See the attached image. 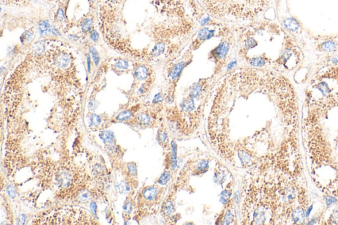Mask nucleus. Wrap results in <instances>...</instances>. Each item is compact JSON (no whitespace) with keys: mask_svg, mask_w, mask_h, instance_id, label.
Instances as JSON below:
<instances>
[{"mask_svg":"<svg viewBox=\"0 0 338 225\" xmlns=\"http://www.w3.org/2000/svg\"><path fill=\"white\" fill-rule=\"evenodd\" d=\"M232 42L229 38H223L221 42L211 50L209 54V59L213 60L217 67L221 68L226 64Z\"/></svg>","mask_w":338,"mask_h":225,"instance_id":"nucleus-1","label":"nucleus"},{"mask_svg":"<svg viewBox=\"0 0 338 225\" xmlns=\"http://www.w3.org/2000/svg\"><path fill=\"white\" fill-rule=\"evenodd\" d=\"M216 28V26L212 25L209 26H203V28H201L199 30L196 38L195 39L193 42H192L193 48H194L193 50H196L197 48L199 47L200 45L202 44V43L208 40H210L213 37L217 36V34L219 33H217Z\"/></svg>","mask_w":338,"mask_h":225,"instance_id":"nucleus-2","label":"nucleus"},{"mask_svg":"<svg viewBox=\"0 0 338 225\" xmlns=\"http://www.w3.org/2000/svg\"><path fill=\"white\" fill-rule=\"evenodd\" d=\"M192 61H189L188 58L186 60H180L177 63H174L172 65L170 70H169L168 76L170 77L171 81L172 82H176L178 79L180 77L182 73V71L186 66L190 63Z\"/></svg>","mask_w":338,"mask_h":225,"instance_id":"nucleus-3","label":"nucleus"},{"mask_svg":"<svg viewBox=\"0 0 338 225\" xmlns=\"http://www.w3.org/2000/svg\"><path fill=\"white\" fill-rule=\"evenodd\" d=\"M71 61L70 55L64 52H58L53 58V63L60 69H66L70 65Z\"/></svg>","mask_w":338,"mask_h":225,"instance_id":"nucleus-4","label":"nucleus"},{"mask_svg":"<svg viewBox=\"0 0 338 225\" xmlns=\"http://www.w3.org/2000/svg\"><path fill=\"white\" fill-rule=\"evenodd\" d=\"M135 79L139 81L147 80L150 78L151 69L145 64H139L135 66L133 70Z\"/></svg>","mask_w":338,"mask_h":225,"instance_id":"nucleus-5","label":"nucleus"},{"mask_svg":"<svg viewBox=\"0 0 338 225\" xmlns=\"http://www.w3.org/2000/svg\"><path fill=\"white\" fill-rule=\"evenodd\" d=\"M159 190L155 186L147 187L142 191V197L147 203H153L159 197Z\"/></svg>","mask_w":338,"mask_h":225,"instance_id":"nucleus-6","label":"nucleus"},{"mask_svg":"<svg viewBox=\"0 0 338 225\" xmlns=\"http://www.w3.org/2000/svg\"><path fill=\"white\" fill-rule=\"evenodd\" d=\"M206 81H199V82L193 84L191 87L190 91H189L188 96L190 98L198 100L203 94V92L206 89Z\"/></svg>","mask_w":338,"mask_h":225,"instance_id":"nucleus-7","label":"nucleus"},{"mask_svg":"<svg viewBox=\"0 0 338 225\" xmlns=\"http://www.w3.org/2000/svg\"><path fill=\"white\" fill-rule=\"evenodd\" d=\"M247 61L248 64L250 65L252 67L260 68L266 65L269 61V59H267L264 56H258L249 58V59H247Z\"/></svg>","mask_w":338,"mask_h":225,"instance_id":"nucleus-8","label":"nucleus"},{"mask_svg":"<svg viewBox=\"0 0 338 225\" xmlns=\"http://www.w3.org/2000/svg\"><path fill=\"white\" fill-rule=\"evenodd\" d=\"M166 45L164 42L163 41H159L157 42V44H155L154 47L151 50L150 52L149 56L151 58H157L163 54L166 51Z\"/></svg>","mask_w":338,"mask_h":225,"instance_id":"nucleus-9","label":"nucleus"},{"mask_svg":"<svg viewBox=\"0 0 338 225\" xmlns=\"http://www.w3.org/2000/svg\"><path fill=\"white\" fill-rule=\"evenodd\" d=\"M52 27L51 26L50 22L48 20H44L39 23L38 30L39 34L42 36H47L52 33Z\"/></svg>","mask_w":338,"mask_h":225,"instance_id":"nucleus-10","label":"nucleus"},{"mask_svg":"<svg viewBox=\"0 0 338 225\" xmlns=\"http://www.w3.org/2000/svg\"><path fill=\"white\" fill-rule=\"evenodd\" d=\"M137 120L139 124L143 126H149L153 122V117L147 112H143L137 116Z\"/></svg>","mask_w":338,"mask_h":225,"instance_id":"nucleus-11","label":"nucleus"},{"mask_svg":"<svg viewBox=\"0 0 338 225\" xmlns=\"http://www.w3.org/2000/svg\"><path fill=\"white\" fill-rule=\"evenodd\" d=\"M161 211L164 216H170L175 212V206L172 200L167 199L163 203L161 207Z\"/></svg>","mask_w":338,"mask_h":225,"instance_id":"nucleus-12","label":"nucleus"},{"mask_svg":"<svg viewBox=\"0 0 338 225\" xmlns=\"http://www.w3.org/2000/svg\"><path fill=\"white\" fill-rule=\"evenodd\" d=\"M129 66H130V64H129L128 60L123 58L116 59L114 64H113V67L117 71H126L129 68Z\"/></svg>","mask_w":338,"mask_h":225,"instance_id":"nucleus-13","label":"nucleus"},{"mask_svg":"<svg viewBox=\"0 0 338 225\" xmlns=\"http://www.w3.org/2000/svg\"><path fill=\"white\" fill-rule=\"evenodd\" d=\"M283 24L285 27L291 32L297 31L300 27L299 23H297V21L293 18L286 19L284 21Z\"/></svg>","mask_w":338,"mask_h":225,"instance_id":"nucleus-14","label":"nucleus"},{"mask_svg":"<svg viewBox=\"0 0 338 225\" xmlns=\"http://www.w3.org/2000/svg\"><path fill=\"white\" fill-rule=\"evenodd\" d=\"M172 152L170 154V166L171 169L174 170L177 166V145L174 141L171 143Z\"/></svg>","mask_w":338,"mask_h":225,"instance_id":"nucleus-15","label":"nucleus"},{"mask_svg":"<svg viewBox=\"0 0 338 225\" xmlns=\"http://www.w3.org/2000/svg\"><path fill=\"white\" fill-rule=\"evenodd\" d=\"M93 19L92 17H87L84 19L81 23V31L84 33L90 32L93 29Z\"/></svg>","mask_w":338,"mask_h":225,"instance_id":"nucleus-16","label":"nucleus"},{"mask_svg":"<svg viewBox=\"0 0 338 225\" xmlns=\"http://www.w3.org/2000/svg\"><path fill=\"white\" fill-rule=\"evenodd\" d=\"M133 116V112L131 110H126L120 112L117 116L116 117V120L118 121V122H126V121H128L130 119H132Z\"/></svg>","mask_w":338,"mask_h":225,"instance_id":"nucleus-17","label":"nucleus"},{"mask_svg":"<svg viewBox=\"0 0 338 225\" xmlns=\"http://www.w3.org/2000/svg\"><path fill=\"white\" fill-rule=\"evenodd\" d=\"M158 141L163 147H166L168 143V133L164 129H161L158 132Z\"/></svg>","mask_w":338,"mask_h":225,"instance_id":"nucleus-18","label":"nucleus"},{"mask_svg":"<svg viewBox=\"0 0 338 225\" xmlns=\"http://www.w3.org/2000/svg\"><path fill=\"white\" fill-rule=\"evenodd\" d=\"M89 50L91 57L93 59V62H94L95 65L98 66L99 64L100 61H101V56H100L99 52L97 51L96 48L93 46H89Z\"/></svg>","mask_w":338,"mask_h":225,"instance_id":"nucleus-19","label":"nucleus"},{"mask_svg":"<svg viewBox=\"0 0 338 225\" xmlns=\"http://www.w3.org/2000/svg\"><path fill=\"white\" fill-rule=\"evenodd\" d=\"M117 190L121 194H127L130 191V186L125 181H120L116 186Z\"/></svg>","mask_w":338,"mask_h":225,"instance_id":"nucleus-20","label":"nucleus"},{"mask_svg":"<svg viewBox=\"0 0 338 225\" xmlns=\"http://www.w3.org/2000/svg\"><path fill=\"white\" fill-rule=\"evenodd\" d=\"M99 135L101 139H103L104 143H108V144L112 143L113 141L114 140V133L110 131H103Z\"/></svg>","mask_w":338,"mask_h":225,"instance_id":"nucleus-21","label":"nucleus"},{"mask_svg":"<svg viewBox=\"0 0 338 225\" xmlns=\"http://www.w3.org/2000/svg\"><path fill=\"white\" fill-rule=\"evenodd\" d=\"M293 219L295 222H301L304 217V211L301 208H297L293 212Z\"/></svg>","mask_w":338,"mask_h":225,"instance_id":"nucleus-22","label":"nucleus"},{"mask_svg":"<svg viewBox=\"0 0 338 225\" xmlns=\"http://www.w3.org/2000/svg\"><path fill=\"white\" fill-rule=\"evenodd\" d=\"M34 36V31L32 29H28L24 31L20 37V40L22 44H26L31 40Z\"/></svg>","mask_w":338,"mask_h":225,"instance_id":"nucleus-23","label":"nucleus"},{"mask_svg":"<svg viewBox=\"0 0 338 225\" xmlns=\"http://www.w3.org/2000/svg\"><path fill=\"white\" fill-rule=\"evenodd\" d=\"M102 122V118L99 115L92 114L89 118V125L91 127H97Z\"/></svg>","mask_w":338,"mask_h":225,"instance_id":"nucleus-24","label":"nucleus"},{"mask_svg":"<svg viewBox=\"0 0 338 225\" xmlns=\"http://www.w3.org/2000/svg\"><path fill=\"white\" fill-rule=\"evenodd\" d=\"M170 179V173L169 171H164L158 180V183L161 186H166Z\"/></svg>","mask_w":338,"mask_h":225,"instance_id":"nucleus-25","label":"nucleus"},{"mask_svg":"<svg viewBox=\"0 0 338 225\" xmlns=\"http://www.w3.org/2000/svg\"><path fill=\"white\" fill-rule=\"evenodd\" d=\"M91 193L87 190H83L79 193V200L81 202H87L91 199Z\"/></svg>","mask_w":338,"mask_h":225,"instance_id":"nucleus-26","label":"nucleus"},{"mask_svg":"<svg viewBox=\"0 0 338 225\" xmlns=\"http://www.w3.org/2000/svg\"><path fill=\"white\" fill-rule=\"evenodd\" d=\"M234 215H233V213L231 212V211H227L225 213V215H224V217H223V222H222L221 224H230L232 223V222H233V220H234Z\"/></svg>","mask_w":338,"mask_h":225,"instance_id":"nucleus-27","label":"nucleus"},{"mask_svg":"<svg viewBox=\"0 0 338 225\" xmlns=\"http://www.w3.org/2000/svg\"><path fill=\"white\" fill-rule=\"evenodd\" d=\"M322 48L323 49V50H325V51L330 52L335 50L336 45L333 41H327L322 44Z\"/></svg>","mask_w":338,"mask_h":225,"instance_id":"nucleus-28","label":"nucleus"},{"mask_svg":"<svg viewBox=\"0 0 338 225\" xmlns=\"http://www.w3.org/2000/svg\"><path fill=\"white\" fill-rule=\"evenodd\" d=\"M231 193L228 190H224L222 191L221 195H220V201H221L223 205H226V203L228 202V200L231 197Z\"/></svg>","mask_w":338,"mask_h":225,"instance_id":"nucleus-29","label":"nucleus"},{"mask_svg":"<svg viewBox=\"0 0 338 225\" xmlns=\"http://www.w3.org/2000/svg\"><path fill=\"white\" fill-rule=\"evenodd\" d=\"M132 209H133L132 203L130 201L126 200V201L125 202V203H124V207H123L124 213L126 214V215H129V214H130L131 213H132Z\"/></svg>","mask_w":338,"mask_h":225,"instance_id":"nucleus-30","label":"nucleus"},{"mask_svg":"<svg viewBox=\"0 0 338 225\" xmlns=\"http://www.w3.org/2000/svg\"><path fill=\"white\" fill-rule=\"evenodd\" d=\"M89 36H90L91 40L93 42L97 43V42L99 40V32H97V30L94 29V28H93V29L91 30V31H90V32H89Z\"/></svg>","mask_w":338,"mask_h":225,"instance_id":"nucleus-31","label":"nucleus"},{"mask_svg":"<svg viewBox=\"0 0 338 225\" xmlns=\"http://www.w3.org/2000/svg\"><path fill=\"white\" fill-rule=\"evenodd\" d=\"M209 162L207 160H201V162H199V164H197V170L199 172H203V170H208V167H209Z\"/></svg>","mask_w":338,"mask_h":225,"instance_id":"nucleus-32","label":"nucleus"},{"mask_svg":"<svg viewBox=\"0 0 338 225\" xmlns=\"http://www.w3.org/2000/svg\"><path fill=\"white\" fill-rule=\"evenodd\" d=\"M55 18H56L57 21L59 22L64 21V20H65V14H64V10L62 9V8H59V9L57 10L56 15H55Z\"/></svg>","mask_w":338,"mask_h":225,"instance_id":"nucleus-33","label":"nucleus"},{"mask_svg":"<svg viewBox=\"0 0 338 225\" xmlns=\"http://www.w3.org/2000/svg\"><path fill=\"white\" fill-rule=\"evenodd\" d=\"M163 94H162V92H158L157 94H155V96H154V98H153V104H157L159 103H161L163 102Z\"/></svg>","mask_w":338,"mask_h":225,"instance_id":"nucleus-34","label":"nucleus"},{"mask_svg":"<svg viewBox=\"0 0 338 225\" xmlns=\"http://www.w3.org/2000/svg\"><path fill=\"white\" fill-rule=\"evenodd\" d=\"M128 168L130 171L131 174L133 176H137V168L134 163H130L128 166Z\"/></svg>","mask_w":338,"mask_h":225,"instance_id":"nucleus-35","label":"nucleus"},{"mask_svg":"<svg viewBox=\"0 0 338 225\" xmlns=\"http://www.w3.org/2000/svg\"><path fill=\"white\" fill-rule=\"evenodd\" d=\"M237 59H235V60H231L230 62L228 63L227 65H226V70H227V71L232 70L233 69H234L236 66H237Z\"/></svg>","mask_w":338,"mask_h":225,"instance_id":"nucleus-36","label":"nucleus"},{"mask_svg":"<svg viewBox=\"0 0 338 225\" xmlns=\"http://www.w3.org/2000/svg\"><path fill=\"white\" fill-rule=\"evenodd\" d=\"M7 193L11 198L15 197V190L12 186H8L7 187Z\"/></svg>","mask_w":338,"mask_h":225,"instance_id":"nucleus-37","label":"nucleus"},{"mask_svg":"<svg viewBox=\"0 0 338 225\" xmlns=\"http://www.w3.org/2000/svg\"><path fill=\"white\" fill-rule=\"evenodd\" d=\"M332 217L333 222H335V223H338V207H337V208L333 211Z\"/></svg>","mask_w":338,"mask_h":225,"instance_id":"nucleus-38","label":"nucleus"},{"mask_svg":"<svg viewBox=\"0 0 338 225\" xmlns=\"http://www.w3.org/2000/svg\"><path fill=\"white\" fill-rule=\"evenodd\" d=\"M87 71L88 72H90L91 67V59L90 54H87Z\"/></svg>","mask_w":338,"mask_h":225,"instance_id":"nucleus-39","label":"nucleus"},{"mask_svg":"<svg viewBox=\"0 0 338 225\" xmlns=\"http://www.w3.org/2000/svg\"><path fill=\"white\" fill-rule=\"evenodd\" d=\"M26 221V216L23 215V214H22L19 217V219H18V224H24V222Z\"/></svg>","mask_w":338,"mask_h":225,"instance_id":"nucleus-40","label":"nucleus"},{"mask_svg":"<svg viewBox=\"0 0 338 225\" xmlns=\"http://www.w3.org/2000/svg\"><path fill=\"white\" fill-rule=\"evenodd\" d=\"M91 209L95 215L97 213V205L95 201H92L91 203Z\"/></svg>","mask_w":338,"mask_h":225,"instance_id":"nucleus-41","label":"nucleus"},{"mask_svg":"<svg viewBox=\"0 0 338 225\" xmlns=\"http://www.w3.org/2000/svg\"><path fill=\"white\" fill-rule=\"evenodd\" d=\"M89 1L91 2V3H93V2L95 1V0H89Z\"/></svg>","mask_w":338,"mask_h":225,"instance_id":"nucleus-42","label":"nucleus"}]
</instances>
